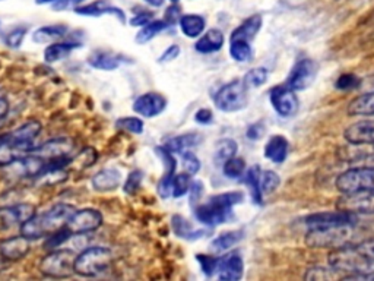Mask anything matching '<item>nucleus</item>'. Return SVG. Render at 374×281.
<instances>
[{
  "label": "nucleus",
  "mask_w": 374,
  "mask_h": 281,
  "mask_svg": "<svg viewBox=\"0 0 374 281\" xmlns=\"http://www.w3.org/2000/svg\"><path fill=\"white\" fill-rule=\"evenodd\" d=\"M56 2H59V0H36V3L37 5H49V3H56Z\"/></svg>",
  "instance_id": "nucleus-62"
},
{
  "label": "nucleus",
  "mask_w": 374,
  "mask_h": 281,
  "mask_svg": "<svg viewBox=\"0 0 374 281\" xmlns=\"http://www.w3.org/2000/svg\"><path fill=\"white\" fill-rule=\"evenodd\" d=\"M31 249V239L27 236L19 234L12 236L9 239H5L0 242V256L5 261H19L24 258Z\"/></svg>",
  "instance_id": "nucleus-17"
},
{
  "label": "nucleus",
  "mask_w": 374,
  "mask_h": 281,
  "mask_svg": "<svg viewBox=\"0 0 374 281\" xmlns=\"http://www.w3.org/2000/svg\"><path fill=\"white\" fill-rule=\"evenodd\" d=\"M27 34V28L25 27H18L12 29L6 36V45L12 49H18L22 45V40H24Z\"/></svg>",
  "instance_id": "nucleus-51"
},
{
  "label": "nucleus",
  "mask_w": 374,
  "mask_h": 281,
  "mask_svg": "<svg viewBox=\"0 0 374 281\" xmlns=\"http://www.w3.org/2000/svg\"><path fill=\"white\" fill-rule=\"evenodd\" d=\"M192 185V176L187 173H182V175H175L173 180V197L182 198L187 192H189Z\"/></svg>",
  "instance_id": "nucleus-43"
},
{
  "label": "nucleus",
  "mask_w": 374,
  "mask_h": 281,
  "mask_svg": "<svg viewBox=\"0 0 374 281\" xmlns=\"http://www.w3.org/2000/svg\"><path fill=\"white\" fill-rule=\"evenodd\" d=\"M167 107L166 97L158 93H147L142 94L134 103L135 113L144 116V117H155L161 114Z\"/></svg>",
  "instance_id": "nucleus-16"
},
{
  "label": "nucleus",
  "mask_w": 374,
  "mask_h": 281,
  "mask_svg": "<svg viewBox=\"0 0 374 281\" xmlns=\"http://www.w3.org/2000/svg\"><path fill=\"white\" fill-rule=\"evenodd\" d=\"M357 225L329 227V229H313L307 232L306 243L310 247H332L338 249L340 246L353 243L356 237Z\"/></svg>",
  "instance_id": "nucleus-4"
},
{
  "label": "nucleus",
  "mask_w": 374,
  "mask_h": 281,
  "mask_svg": "<svg viewBox=\"0 0 374 281\" xmlns=\"http://www.w3.org/2000/svg\"><path fill=\"white\" fill-rule=\"evenodd\" d=\"M9 113V101L6 99V95L0 91V121H3V119L8 116Z\"/></svg>",
  "instance_id": "nucleus-60"
},
{
  "label": "nucleus",
  "mask_w": 374,
  "mask_h": 281,
  "mask_svg": "<svg viewBox=\"0 0 374 281\" xmlns=\"http://www.w3.org/2000/svg\"><path fill=\"white\" fill-rule=\"evenodd\" d=\"M241 239H243V233L241 232H225L212 241L211 249L214 252H225L236 246Z\"/></svg>",
  "instance_id": "nucleus-35"
},
{
  "label": "nucleus",
  "mask_w": 374,
  "mask_h": 281,
  "mask_svg": "<svg viewBox=\"0 0 374 281\" xmlns=\"http://www.w3.org/2000/svg\"><path fill=\"white\" fill-rule=\"evenodd\" d=\"M243 192L238 191L218 193V195L209 198L208 202L195 207V217L209 227L224 224L231 219L233 207L243 202Z\"/></svg>",
  "instance_id": "nucleus-2"
},
{
  "label": "nucleus",
  "mask_w": 374,
  "mask_h": 281,
  "mask_svg": "<svg viewBox=\"0 0 374 281\" xmlns=\"http://www.w3.org/2000/svg\"><path fill=\"white\" fill-rule=\"evenodd\" d=\"M41 129H42V125L38 121H28L6 135L9 139L15 140V143L18 144L34 145V140L41 134Z\"/></svg>",
  "instance_id": "nucleus-23"
},
{
  "label": "nucleus",
  "mask_w": 374,
  "mask_h": 281,
  "mask_svg": "<svg viewBox=\"0 0 374 281\" xmlns=\"http://www.w3.org/2000/svg\"><path fill=\"white\" fill-rule=\"evenodd\" d=\"M336 208L356 215L374 214V191L342 193L336 201Z\"/></svg>",
  "instance_id": "nucleus-11"
},
{
  "label": "nucleus",
  "mask_w": 374,
  "mask_h": 281,
  "mask_svg": "<svg viewBox=\"0 0 374 281\" xmlns=\"http://www.w3.org/2000/svg\"><path fill=\"white\" fill-rule=\"evenodd\" d=\"M348 114L362 117L374 116V91L356 97V99L348 104Z\"/></svg>",
  "instance_id": "nucleus-26"
},
{
  "label": "nucleus",
  "mask_w": 374,
  "mask_h": 281,
  "mask_svg": "<svg viewBox=\"0 0 374 281\" xmlns=\"http://www.w3.org/2000/svg\"><path fill=\"white\" fill-rule=\"evenodd\" d=\"M238 151V145L234 139H221L215 148V160L219 163H225L231 157H236Z\"/></svg>",
  "instance_id": "nucleus-36"
},
{
  "label": "nucleus",
  "mask_w": 374,
  "mask_h": 281,
  "mask_svg": "<svg viewBox=\"0 0 374 281\" xmlns=\"http://www.w3.org/2000/svg\"><path fill=\"white\" fill-rule=\"evenodd\" d=\"M307 229H329V227H340V225H357L358 215L338 210L331 212H316L310 214L309 217L304 220Z\"/></svg>",
  "instance_id": "nucleus-8"
},
{
  "label": "nucleus",
  "mask_w": 374,
  "mask_h": 281,
  "mask_svg": "<svg viewBox=\"0 0 374 281\" xmlns=\"http://www.w3.org/2000/svg\"><path fill=\"white\" fill-rule=\"evenodd\" d=\"M85 0H59V2L53 3V9L56 10H64V9H71V8H78L81 3H84Z\"/></svg>",
  "instance_id": "nucleus-58"
},
{
  "label": "nucleus",
  "mask_w": 374,
  "mask_h": 281,
  "mask_svg": "<svg viewBox=\"0 0 374 281\" xmlns=\"http://www.w3.org/2000/svg\"><path fill=\"white\" fill-rule=\"evenodd\" d=\"M3 267H5V259H3V258H0V273H2Z\"/></svg>",
  "instance_id": "nucleus-63"
},
{
  "label": "nucleus",
  "mask_w": 374,
  "mask_h": 281,
  "mask_svg": "<svg viewBox=\"0 0 374 281\" xmlns=\"http://www.w3.org/2000/svg\"><path fill=\"white\" fill-rule=\"evenodd\" d=\"M112 262V249L104 246H92L76 256L75 273L82 277H98L107 271Z\"/></svg>",
  "instance_id": "nucleus-3"
},
{
  "label": "nucleus",
  "mask_w": 374,
  "mask_h": 281,
  "mask_svg": "<svg viewBox=\"0 0 374 281\" xmlns=\"http://www.w3.org/2000/svg\"><path fill=\"white\" fill-rule=\"evenodd\" d=\"M197 262L201 264V268L205 276L211 277L218 271V264H219V258L215 256H209V255H196Z\"/></svg>",
  "instance_id": "nucleus-46"
},
{
  "label": "nucleus",
  "mask_w": 374,
  "mask_h": 281,
  "mask_svg": "<svg viewBox=\"0 0 374 281\" xmlns=\"http://www.w3.org/2000/svg\"><path fill=\"white\" fill-rule=\"evenodd\" d=\"M97 158H98L97 151L92 147H88L84 148L73 160H71L69 167H73L75 170H84L86 167H91L97 161Z\"/></svg>",
  "instance_id": "nucleus-38"
},
{
  "label": "nucleus",
  "mask_w": 374,
  "mask_h": 281,
  "mask_svg": "<svg viewBox=\"0 0 374 281\" xmlns=\"http://www.w3.org/2000/svg\"><path fill=\"white\" fill-rule=\"evenodd\" d=\"M72 236H75V234L69 230L68 225H64V227H62V229H59L58 232H54V233H51L50 236L46 237V242H44V249H47V251L58 249L59 246H62L63 243L68 242Z\"/></svg>",
  "instance_id": "nucleus-37"
},
{
  "label": "nucleus",
  "mask_w": 374,
  "mask_h": 281,
  "mask_svg": "<svg viewBox=\"0 0 374 281\" xmlns=\"http://www.w3.org/2000/svg\"><path fill=\"white\" fill-rule=\"evenodd\" d=\"M223 171L228 179H240L246 173V161L241 157H231L223 164Z\"/></svg>",
  "instance_id": "nucleus-39"
},
{
  "label": "nucleus",
  "mask_w": 374,
  "mask_h": 281,
  "mask_svg": "<svg viewBox=\"0 0 374 281\" xmlns=\"http://www.w3.org/2000/svg\"><path fill=\"white\" fill-rule=\"evenodd\" d=\"M76 208L71 204H58L42 214H36L19 227L21 234L27 236L31 241L47 237L68 224Z\"/></svg>",
  "instance_id": "nucleus-1"
},
{
  "label": "nucleus",
  "mask_w": 374,
  "mask_h": 281,
  "mask_svg": "<svg viewBox=\"0 0 374 281\" xmlns=\"http://www.w3.org/2000/svg\"><path fill=\"white\" fill-rule=\"evenodd\" d=\"M361 81L354 73H342L340 77L336 80L335 86L340 91H349V90H356L357 86H360Z\"/></svg>",
  "instance_id": "nucleus-48"
},
{
  "label": "nucleus",
  "mask_w": 374,
  "mask_h": 281,
  "mask_svg": "<svg viewBox=\"0 0 374 281\" xmlns=\"http://www.w3.org/2000/svg\"><path fill=\"white\" fill-rule=\"evenodd\" d=\"M179 25H180L182 32L187 38H197L203 34L205 27H206V21L202 15L189 14V15H183L180 18Z\"/></svg>",
  "instance_id": "nucleus-25"
},
{
  "label": "nucleus",
  "mask_w": 374,
  "mask_h": 281,
  "mask_svg": "<svg viewBox=\"0 0 374 281\" xmlns=\"http://www.w3.org/2000/svg\"><path fill=\"white\" fill-rule=\"evenodd\" d=\"M297 91L288 88L287 85H277L269 91V101L281 117L290 119L299 113L300 100L295 94Z\"/></svg>",
  "instance_id": "nucleus-9"
},
{
  "label": "nucleus",
  "mask_w": 374,
  "mask_h": 281,
  "mask_svg": "<svg viewBox=\"0 0 374 281\" xmlns=\"http://www.w3.org/2000/svg\"><path fill=\"white\" fill-rule=\"evenodd\" d=\"M201 140H202V136L199 134H184V135L170 139L166 144V148L171 151L173 154H183L184 151L199 145Z\"/></svg>",
  "instance_id": "nucleus-29"
},
{
  "label": "nucleus",
  "mask_w": 374,
  "mask_h": 281,
  "mask_svg": "<svg viewBox=\"0 0 374 281\" xmlns=\"http://www.w3.org/2000/svg\"><path fill=\"white\" fill-rule=\"evenodd\" d=\"M116 127L120 129V131L140 135L144 132V122L139 117H120L116 122Z\"/></svg>",
  "instance_id": "nucleus-42"
},
{
  "label": "nucleus",
  "mask_w": 374,
  "mask_h": 281,
  "mask_svg": "<svg viewBox=\"0 0 374 281\" xmlns=\"http://www.w3.org/2000/svg\"><path fill=\"white\" fill-rule=\"evenodd\" d=\"M281 185L279 176L273 170H262L260 188L263 193H273Z\"/></svg>",
  "instance_id": "nucleus-41"
},
{
  "label": "nucleus",
  "mask_w": 374,
  "mask_h": 281,
  "mask_svg": "<svg viewBox=\"0 0 374 281\" xmlns=\"http://www.w3.org/2000/svg\"><path fill=\"white\" fill-rule=\"evenodd\" d=\"M88 63L100 71H116L122 64V59L108 51H95L88 59Z\"/></svg>",
  "instance_id": "nucleus-30"
},
{
  "label": "nucleus",
  "mask_w": 374,
  "mask_h": 281,
  "mask_svg": "<svg viewBox=\"0 0 374 281\" xmlns=\"http://www.w3.org/2000/svg\"><path fill=\"white\" fill-rule=\"evenodd\" d=\"M195 121L199 125H211L214 122V113L209 109H199L195 114Z\"/></svg>",
  "instance_id": "nucleus-55"
},
{
  "label": "nucleus",
  "mask_w": 374,
  "mask_h": 281,
  "mask_svg": "<svg viewBox=\"0 0 374 281\" xmlns=\"http://www.w3.org/2000/svg\"><path fill=\"white\" fill-rule=\"evenodd\" d=\"M218 277L223 281H237L243 277L245 262L238 254H228L219 258L218 264Z\"/></svg>",
  "instance_id": "nucleus-18"
},
{
  "label": "nucleus",
  "mask_w": 374,
  "mask_h": 281,
  "mask_svg": "<svg viewBox=\"0 0 374 281\" xmlns=\"http://www.w3.org/2000/svg\"><path fill=\"white\" fill-rule=\"evenodd\" d=\"M170 2H171V3H177V2H179V0H170Z\"/></svg>",
  "instance_id": "nucleus-64"
},
{
  "label": "nucleus",
  "mask_w": 374,
  "mask_h": 281,
  "mask_svg": "<svg viewBox=\"0 0 374 281\" xmlns=\"http://www.w3.org/2000/svg\"><path fill=\"white\" fill-rule=\"evenodd\" d=\"M169 27V24L166 23L164 19H153L151 21L149 24L144 25L140 28V31L138 32L136 36V42L138 45H147V42H149L151 40L155 38L158 34H161V32L166 29Z\"/></svg>",
  "instance_id": "nucleus-33"
},
{
  "label": "nucleus",
  "mask_w": 374,
  "mask_h": 281,
  "mask_svg": "<svg viewBox=\"0 0 374 281\" xmlns=\"http://www.w3.org/2000/svg\"><path fill=\"white\" fill-rule=\"evenodd\" d=\"M78 42H69V41H60V42H51V45L44 50V60L47 63H56L62 59L68 58L69 53L75 49H78Z\"/></svg>",
  "instance_id": "nucleus-27"
},
{
  "label": "nucleus",
  "mask_w": 374,
  "mask_h": 281,
  "mask_svg": "<svg viewBox=\"0 0 374 281\" xmlns=\"http://www.w3.org/2000/svg\"><path fill=\"white\" fill-rule=\"evenodd\" d=\"M144 2H147L152 8H161L166 0H144Z\"/></svg>",
  "instance_id": "nucleus-61"
},
{
  "label": "nucleus",
  "mask_w": 374,
  "mask_h": 281,
  "mask_svg": "<svg viewBox=\"0 0 374 281\" xmlns=\"http://www.w3.org/2000/svg\"><path fill=\"white\" fill-rule=\"evenodd\" d=\"M66 32H68V27L62 24L41 27L37 31H34L32 40H34L37 45H46V42H54L56 40H60L62 37L66 36Z\"/></svg>",
  "instance_id": "nucleus-28"
},
{
  "label": "nucleus",
  "mask_w": 374,
  "mask_h": 281,
  "mask_svg": "<svg viewBox=\"0 0 374 281\" xmlns=\"http://www.w3.org/2000/svg\"><path fill=\"white\" fill-rule=\"evenodd\" d=\"M171 227H173V232L175 234L186 241H196V239H199V237H202L205 233L203 230H193L190 223L187 221L184 217H182V215H173Z\"/></svg>",
  "instance_id": "nucleus-31"
},
{
  "label": "nucleus",
  "mask_w": 374,
  "mask_h": 281,
  "mask_svg": "<svg viewBox=\"0 0 374 281\" xmlns=\"http://www.w3.org/2000/svg\"><path fill=\"white\" fill-rule=\"evenodd\" d=\"M180 56V47L179 46H170L166 51L162 53L161 58H160V63H167V62H171L174 59H177Z\"/></svg>",
  "instance_id": "nucleus-57"
},
{
  "label": "nucleus",
  "mask_w": 374,
  "mask_h": 281,
  "mask_svg": "<svg viewBox=\"0 0 374 281\" xmlns=\"http://www.w3.org/2000/svg\"><path fill=\"white\" fill-rule=\"evenodd\" d=\"M190 205L192 207H197L202 195H203V183L201 180H192L190 185Z\"/></svg>",
  "instance_id": "nucleus-52"
},
{
  "label": "nucleus",
  "mask_w": 374,
  "mask_h": 281,
  "mask_svg": "<svg viewBox=\"0 0 374 281\" xmlns=\"http://www.w3.org/2000/svg\"><path fill=\"white\" fill-rule=\"evenodd\" d=\"M229 55L238 63H246L253 59L251 42L243 40H229Z\"/></svg>",
  "instance_id": "nucleus-34"
},
{
  "label": "nucleus",
  "mask_w": 374,
  "mask_h": 281,
  "mask_svg": "<svg viewBox=\"0 0 374 281\" xmlns=\"http://www.w3.org/2000/svg\"><path fill=\"white\" fill-rule=\"evenodd\" d=\"M182 160H183V169H184V173H187V175L190 176H195L199 173L201 170V161L199 158L196 157V154H193L192 151H184V153L182 154Z\"/></svg>",
  "instance_id": "nucleus-44"
},
{
  "label": "nucleus",
  "mask_w": 374,
  "mask_h": 281,
  "mask_svg": "<svg viewBox=\"0 0 374 281\" xmlns=\"http://www.w3.org/2000/svg\"><path fill=\"white\" fill-rule=\"evenodd\" d=\"M290 153V140L284 135H273L265 145V157L275 164H282Z\"/></svg>",
  "instance_id": "nucleus-20"
},
{
  "label": "nucleus",
  "mask_w": 374,
  "mask_h": 281,
  "mask_svg": "<svg viewBox=\"0 0 374 281\" xmlns=\"http://www.w3.org/2000/svg\"><path fill=\"white\" fill-rule=\"evenodd\" d=\"M120 182H122V176H120V171L116 169H103L91 180L92 188L98 192L114 191L119 188Z\"/></svg>",
  "instance_id": "nucleus-24"
},
{
  "label": "nucleus",
  "mask_w": 374,
  "mask_h": 281,
  "mask_svg": "<svg viewBox=\"0 0 374 281\" xmlns=\"http://www.w3.org/2000/svg\"><path fill=\"white\" fill-rule=\"evenodd\" d=\"M155 153L162 161L164 169H166V175H175V160L173 157L171 151H169L166 147H158L155 148Z\"/></svg>",
  "instance_id": "nucleus-47"
},
{
  "label": "nucleus",
  "mask_w": 374,
  "mask_h": 281,
  "mask_svg": "<svg viewBox=\"0 0 374 281\" xmlns=\"http://www.w3.org/2000/svg\"><path fill=\"white\" fill-rule=\"evenodd\" d=\"M342 280H370L374 281V271H357V273H351L342 277Z\"/></svg>",
  "instance_id": "nucleus-59"
},
{
  "label": "nucleus",
  "mask_w": 374,
  "mask_h": 281,
  "mask_svg": "<svg viewBox=\"0 0 374 281\" xmlns=\"http://www.w3.org/2000/svg\"><path fill=\"white\" fill-rule=\"evenodd\" d=\"M262 24H263L262 15L259 14L251 15L246 21H243V23H241L233 32H231L229 40H243V41L251 42L259 34Z\"/></svg>",
  "instance_id": "nucleus-22"
},
{
  "label": "nucleus",
  "mask_w": 374,
  "mask_h": 281,
  "mask_svg": "<svg viewBox=\"0 0 374 281\" xmlns=\"http://www.w3.org/2000/svg\"><path fill=\"white\" fill-rule=\"evenodd\" d=\"M36 207L31 204H15L0 208V232H8L14 227H21L31 217H34Z\"/></svg>",
  "instance_id": "nucleus-12"
},
{
  "label": "nucleus",
  "mask_w": 374,
  "mask_h": 281,
  "mask_svg": "<svg viewBox=\"0 0 374 281\" xmlns=\"http://www.w3.org/2000/svg\"><path fill=\"white\" fill-rule=\"evenodd\" d=\"M335 186L340 193L374 191V166L351 167L336 178Z\"/></svg>",
  "instance_id": "nucleus-6"
},
{
  "label": "nucleus",
  "mask_w": 374,
  "mask_h": 281,
  "mask_svg": "<svg viewBox=\"0 0 374 281\" xmlns=\"http://www.w3.org/2000/svg\"><path fill=\"white\" fill-rule=\"evenodd\" d=\"M76 255L71 249H54L42 259L40 271L50 278H69L75 273Z\"/></svg>",
  "instance_id": "nucleus-7"
},
{
  "label": "nucleus",
  "mask_w": 374,
  "mask_h": 281,
  "mask_svg": "<svg viewBox=\"0 0 374 281\" xmlns=\"http://www.w3.org/2000/svg\"><path fill=\"white\" fill-rule=\"evenodd\" d=\"M263 134H265V126H263V123H253L249 126L247 129V138L251 139V140H256V139H260L263 136Z\"/></svg>",
  "instance_id": "nucleus-56"
},
{
  "label": "nucleus",
  "mask_w": 374,
  "mask_h": 281,
  "mask_svg": "<svg viewBox=\"0 0 374 281\" xmlns=\"http://www.w3.org/2000/svg\"><path fill=\"white\" fill-rule=\"evenodd\" d=\"M103 224V214L94 210V208H85L78 211L72 215L71 220L68 221L69 230L73 234H85V233H91L95 232L101 227Z\"/></svg>",
  "instance_id": "nucleus-13"
},
{
  "label": "nucleus",
  "mask_w": 374,
  "mask_h": 281,
  "mask_svg": "<svg viewBox=\"0 0 374 281\" xmlns=\"http://www.w3.org/2000/svg\"><path fill=\"white\" fill-rule=\"evenodd\" d=\"M269 78V73L265 68H255L250 69L243 78V82L246 84L247 88H258V86L265 85Z\"/></svg>",
  "instance_id": "nucleus-40"
},
{
  "label": "nucleus",
  "mask_w": 374,
  "mask_h": 281,
  "mask_svg": "<svg viewBox=\"0 0 374 281\" xmlns=\"http://www.w3.org/2000/svg\"><path fill=\"white\" fill-rule=\"evenodd\" d=\"M260 175H262V169L259 166L250 167L245 175V183L250 189L253 202L259 205L263 202V192L260 188Z\"/></svg>",
  "instance_id": "nucleus-32"
},
{
  "label": "nucleus",
  "mask_w": 374,
  "mask_h": 281,
  "mask_svg": "<svg viewBox=\"0 0 374 281\" xmlns=\"http://www.w3.org/2000/svg\"><path fill=\"white\" fill-rule=\"evenodd\" d=\"M224 42H225V38H224L223 31L218 28H211L196 41L195 49L196 51L202 53V55H211V53H216L221 50L224 47Z\"/></svg>",
  "instance_id": "nucleus-21"
},
{
  "label": "nucleus",
  "mask_w": 374,
  "mask_h": 281,
  "mask_svg": "<svg viewBox=\"0 0 374 281\" xmlns=\"http://www.w3.org/2000/svg\"><path fill=\"white\" fill-rule=\"evenodd\" d=\"M75 148V143L69 138H54L49 139L46 143L34 147L31 149V154L38 156L47 163L51 160H58L63 157H71V153Z\"/></svg>",
  "instance_id": "nucleus-14"
},
{
  "label": "nucleus",
  "mask_w": 374,
  "mask_h": 281,
  "mask_svg": "<svg viewBox=\"0 0 374 281\" xmlns=\"http://www.w3.org/2000/svg\"><path fill=\"white\" fill-rule=\"evenodd\" d=\"M317 77V64L312 59H300L290 71L285 84L294 91L307 90Z\"/></svg>",
  "instance_id": "nucleus-10"
},
{
  "label": "nucleus",
  "mask_w": 374,
  "mask_h": 281,
  "mask_svg": "<svg viewBox=\"0 0 374 281\" xmlns=\"http://www.w3.org/2000/svg\"><path fill=\"white\" fill-rule=\"evenodd\" d=\"M182 16H183L182 15V8L177 3H173V6H170L166 10V18H164V21H166L169 25H171L174 23H179Z\"/></svg>",
  "instance_id": "nucleus-53"
},
{
  "label": "nucleus",
  "mask_w": 374,
  "mask_h": 281,
  "mask_svg": "<svg viewBox=\"0 0 374 281\" xmlns=\"http://www.w3.org/2000/svg\"><path fill=\"white\" fill-rule=\"evenodd\" d=\"M249 88L243 81H233L223 85L214 97V103L218 110L224 113L240 112L247 107L249 103Z\"/></svg>",
  "instance_id": "nucleus-5"
},
{
  "label": "nucleus",
  "mask_w": 374,
  "mask_h": 281,
  "mask_svg": "<svg viewBox=\"0 0 374 281\" xmlns=\"http://www.w3.org/2000/svg\"><path fill=\"white\" fill-rule=\"evenodd\" d=\"M174 176L175 175H166V173H164V176L158 182L157 192H158V195L162 199H167V198L173 197V180H174Z\"/></svg>",
  "instance_id": "nucleus-49"
},
{
  "label": "nucleus",
  "mask_w": 374,
  "mask_h": 281,
  "mask_svg": "<svg viewBox=\"0 0 374 281\" xmlns=\"http://www.w3.org/2000/svg\"><path fill=\"white\" fill-rule=\"evenodd\" d=\"M357 251L362 255V258L366 259V261L373 267L374 265V237L373 239H367L362 241L361 243L356 245Z\"/></svg>",
  "instance_id": "nucleus-50"
},
{
  "label": "nucleus",
  "mask_w": 374,
  "mask_h": 281,
  "mask_svg": "<svg viewBox=\"0 0 374 281\" xmlns=\"http://www.w3.org/2000/svg\"><path fill=\"white\" fill-rule=\"evenodd\" d=\"M344 138L351 145L374 147V119H362L349 125L344 131Z\"/></svg>",
  "instance_id": "nucleus-15"
},
{
  "label": "nucleus",
  "mask_w": 374,
  "mask_h": 281,
  "mask_svg": "<svg viewBox=\"0 0 374 281\" xmlns=\"http://www.w3.org/2000/svg\"><path fill=\"white\" fill-rule=\"evenodd\" d=\"M75 14L82 15V16H103V15H114L120 23H125V14L123 10H120L119 8L110 5L105 0H97V2H92L90 5H81L78 8H75Z\"/></svg>",
  "instance_id": "nucleus-19"
},
{
  "label": "nucleus",
  "mask_w": 374,
  "mask_h": 281,
  "mask_svg": "<svg viewBox=\"0 0 374 281\" xmlns=\"http://www.w3.org/2000/svg\"><path fill=\"white\" fill-rule=\"evenodd\" d=\"M151 21H153L152 12H139L130 19V25L132 27H144V25L149 24Z\"/></svg>",
  "instance_id": "nucleus-54"
},
{
  "label": "nucleus",
  "mask_w": 374,
  "mask_h": 281,
  "mask_svg": "<svg viewBox=\"0 0 374 281\" xmlns=\"http://www.w3.org/2000/svg\"><path fill=\"white\" fill-rule=\"evenodd\" d=\"M142 180H144V173H142L140 170L130 171L123 185V191L127 193V195H135L142 185Z\"/></svg>",
  "instance_id": "nucleus-45"
}]
</instances>
